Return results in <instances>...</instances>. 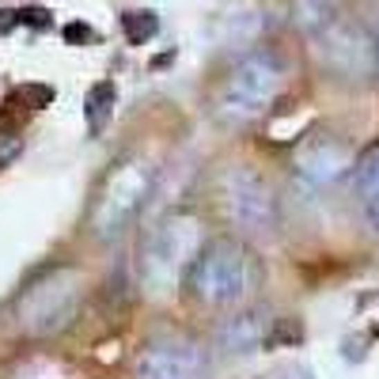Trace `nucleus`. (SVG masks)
Wrapping results in <instances>:
<instances>
[{
  "label": "nucleus",
  "instance_id": "4468645a",
  "mask_svg": "<svg viewBox=\"0 0 379 379\" xmlns=\"http://www.w3.org/2000/svg\"><path fill=\"white\" fill-rule=\"evenodd\" d=\"M64 38H69V42H91V27H84V23H69V27H64Z\"/></svg>",
  "mask_w": 379,
  "mask_h": 379
},
{
  "label": "nucleus",
  "instance_id": "dca6fc26",
  "mask_svg": "<svg viewBox=\"0 0 379 379\" xmlns=\"http://www.w3.org/2000/svg\"><path fill=\"white\" fill-rule=\"evenodd\" d=\"M285 379H311V372H303V368H292V372H285Z\"/></svg>",
  "mask_w": 379,
  "mask_h": 379
},
{
  "label": "nucleus",
  "instance_id": "423d86ee",
  "mask_svg": "<svg viewBox=\"0 0 379 379\" xmlns=\"http://www.w3.org/2000/svg\"><path fill=\"white\" fill-rule=\"evenodd\" d=\"M345 167H349V148L337 144V141H311L308 148L300 152V159H296L300 179H308L311 186H326V182H334Z\"/></svg>",
  "mask_w": 379,
  "mask_h": 379
},
{
  "label": "nucleus",
  "instance_id": "7ed1b4c3",
  "mask_svg": "<svg viewBox=\"0 0 379 379\" xmlns=\"http://www.w3.org/2000/svg\"><path fill=\"white\" fill-rule=\"evenodd\" d=\"M228 213L243 231H273L277 224V205H273L270 186L247 167H236L228 175Z\"/></svg>",
  "mask_w": 379,
  "mask_h": 379
},
{
  "label": "nucleus",
  "instance_id": "39448f33",
  "mask_svg": "<svg viewBox=\"0 0 379 379\" xmlns=\"http://www.w3.org/2000/svg\"><path fill=\"white\" fill-rule=\"evenodd\" d=\"M201 349L193 342H156L136 364V379H201Z\"/></svg>",
  "mask_w": 379,
  "mask_h": 379
},
{
  "label": "nucleus",
  "instance_id": "f03ea898",
  "mask_svg": "<svg viewBox=\"0 0 379 379\" xmlns=\"http://www.w3.org/2000/svg\"><path fill=\"white\" fill-rule=\"evenodd\" d=\"M281 87V61L273 50H258L251 58H243L236 64L228 80V91H224V110L236 122H247V118L262 114L273 103Z\"/></svg>",
  "mask_w": 379,
  "mask_h": 379
},
{
  "label": "nucleus",
  "instance_id": "6e6552de",
  "mask_svg": "<svg viewBox=\"0 0 379 379\" xmlns=\"http://www.w3.org/2000/svg\"><path fill=\"white\" fill-rule=\"evenodd\" d=\"M114 99H118V91H114L110 80H103V84H95L91 91H87L84 114H87V122H91V129H103V122H107L110 110H114Z\"/></svg>",
  "mask_w": 379,
  "mask_h": 379
},
{
  "label": "nucleus",
  "instance_id": "2eb2a0df",
  "mask_svg": "<svg viewBox=\"0 0 379 379\" xmlns=\"http://www.w3.org/2000/svg\"><path fill=\"white\" fill-rule=\"evenodd\" d=\"M19 23V12H12V8H0V35H4L8 27H15Z\"/></svg>",
  "mask_w": 379,
  "mask_h": 379
},
{
  "label": "nucleus",
  "instance_id": "20e7f679",
  "mask_svg": "<svg viewBox=\"0 0 379 379\" xmlns=\"http://www.w3.org/2000/svg\"><path fill=\"white\" fill-rule=\"evenodd\" d=\"M110 190H118V197H107V193H103L99 205H95V224H99V231H118L125 220H133V213L141 209L144 193H148V167L144 164L118 167V171L110 175Z\"/></svg>",
  "mask_w": 379,
  "mask_h": 379
},
{
  "label": "nucleus",
  "instance_id": "1a4fd4ad",
  "mask_svg": "<svg viewBox=\"0 0 379 379\" xmlns=\"http://www.w3.org/2000/svg\"><path fill=\"white\" fill-rule=\"evenodd\" d=\"M122 30H125V38L133 46H144L152 35L159 30V19H156V12H148V8H133V12H125L122 15Z\"/></svg>",
  "mask_w": 379,
  "mask_h": 379
},
{
  "label": "nucleus",
  "instance_id": "f3484780",
  "mask_svg": "<svg viewBox=\"0 0 379 379\" xmlns=\"http://www.w3.org/2000/svg\"><path fill=\"white\" fill-rule=\"evenodd\" d=\"M38 379H61V376H58V372H53V376H38Z\"/></svg>",
  "mask_w": 379,
  "mask_h": 379
},
{
  "label": "nucleus",
  "instance_id": "f257e3e1",
  "mask_svg": "<svg viewBox=\"0 0 379 379\" xmlns=\"http://www.w3.org/2000/svg\"><path fill=\"white\" fill-rule=\"evenodd\" d=\"M251 254L236 239H216L193 258L190 270V288L201 303L209 308H231L251 292Z\"/></svg>",
  "mask_w": 379,
  "mask_h": 379
},
{
  "label": "nucleus",
  "instance_id": "9d476101",
  "mask_svg": "<svg viewBox=\"0 0 379 379\" xmlns=\"http://www.w3.org/2000/svg\"><path fill=\"white\" fill-rule=\"evenodd\" d=\"M360 193H364V213L368 224L379 231V156L368 159V167H360Z\"/></svg>",
  "mask_w": 379,
  "mask_h": 379
},
{
  "label": "nucleus",
  "instance_id": "9b49d317",
  "mask_svg": "<svg viewBox=\"0 0 379 379\" xmlns=\"http://www.w3.org/2000/svg\"><path fill=\"white\" fill-rule=\"evenodd\" d=\"M303 342V322L300 319H273V330L265 334V345H296Z\"/></svg>",
  "mask_w": 379,
  "mask_h": 379
},
{
  "label": "nucleus",
  "instance_id": "ddd939ff",
  "mask_svg": "<svg viewBox=\"0 0 379 379\" xmlns=\"http://www.w3.org/2000/svg\"><path fill=\"white\" fill-rule=\"evenodd\" d=\"M19 23H27V27H50L53 15H50V8L30 4V8H19Z\"/></svg>",
  "mask_w": 379,
  "mask_h": 379
},
{
  "label": "nucleus",
  "instance_id": "0eeeda50",
  "mask_svg": "<svg viewBox=\"0 0 379 379\" xmlns=\"http://www.w3.org/2000/svg\"><path fill=\"white\" fill-rule=\"evenodd\" d=\"M265 342V319L262 311H247V315H236L220 326V345L231 353H247L254 345Z\"/></svg>",
  "mask_w": 379,
  "mask_h": 379
},
{
  "label": "nucleus",
  "instance_id": "a211bd4d",
  "mask_svg": "<svg viewBox=\"0 0 379 379\" xmlns=\"http://www.w3.org/2000/svg\"><path fill=\"white\" fill-rule=\"evenodd\" d=\"M376 334H379V326H376Z\"/></svg>",
  "mask_w": 379,
  "mask_h": 379
},
{
  "label": "nucleus",
  "instance_id": "f8f14e48",
  "mask_svg": "<svg viewBox=\"0 0 379 379\" xmlns=\"http://www.w3.org/2000/svg\"><path fill=\"white\" fill-rule=\"evenodd\" d=\"M53 87H46V84H23L19 91H15V99L23 103V107H30V110H42V107H50L53 103Z\"/></svg>",
  "mask_w": 379,
  "mask_h": 379
}]
</instances>
